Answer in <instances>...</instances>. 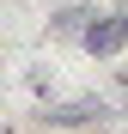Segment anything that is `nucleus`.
Listing matches in <instances>:
<instances>
[{"label": "nucleus", "mask_w": 128, "mask_h": 134, "mask_svg": "<svg viewBox=\"0 0 128 134\" xmlns=\"http://www.w3.org/2000/svg\"><path fill=\"white\" fill-rule=\"evenodd\" d=\"M98 116H104V104H98V98H73V104L49 110V122H55V128H79V122H98Z\"/></svg>", "instance_id": "obj_2"}, {"label": "nucleus", "mask_w": 128, "mask_h": 134, "mask_svg": "<svg viewBox=\"0 0 128 134\" xmlns=\"http://www.w3.org/2000/svg\"><path fill=\"white\" fill-rule=\"evenodd\" d=\"M128 43V12H104V25H85V49L92 55H116Z\"/></svg>", "instance_id": "obj_1"}, {"label": "nucleus", "mask_w": 128, "mask_h": 134, "mask_svg": "<svg viewBox=\"0 0 128 134\" xmlns=\"http://www.w3.org/2000/svg\"><path fill=\"white\" fill-rule=\"evenodd\" d=\"M85 18H92L85 6H67V12L55 18V37H85Z\"/></svg>", "instance_id": "obj_3"}]
</instances>
